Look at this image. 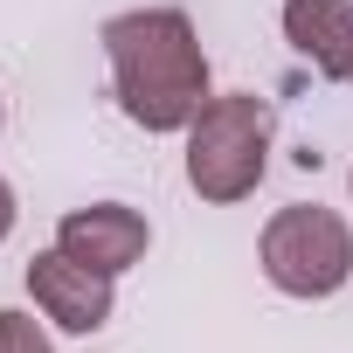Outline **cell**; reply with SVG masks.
<instances>
[{
	"label": "cell",
	"mask_w": 353,
	"mask_h": 353,
	"mask_svg": "<svg viewBox=\"0 0 353 353\" xmlns=\"http://www.w3.org/2000/svg\"><path fill=\"white\" fill-rule=\"evenodd\" d=\"M188 139V188L208 201V208H236L263 188L270 173V139H277V118L256 90H222L201 104V118L181 132Z\"/></svg>",
	"instance_id": "2"
},
{
	"label": "cell",
	"mask_w": 353,
	"mask_h": 353,
	"mask_svg": "<svg viewBox=\"0 0 353 353\" xmlns=\"http://www.w3.org/2000/svg\"><path fill=\"white\" fill-rule=\"evenodd\" d=\"M28 298L56 332H104L111 312H118V277H104V270H90V263H77L70 250L49 243V250L28 256Z\"/></svg>",
	"instance_id": "4"
},
{
	"label": "cell",
	"mask_w": 353,
	"mask_h": 353,
	"mask_svg": "<svg viewBox=\"0 0 353 353\" xmlns=\"http://www.w3.org/2000/svg\"><path fill=\"white\" fill-rule=\"evenodd\" d=\"M14 222H21V201H14V181L0 173V243L14 236Z\"/></svg>",
	"instance_id": "8"
},
{
	"label": "cell",
	"mask_w": 353,
	"mask_h": 353,
	"mask_svg": "<svg viewBox=\"0 0 353 353\" xmlns=\"http://www.w3.org/2000/svg\"><path fill=\"white\" fill-rule=\"evenodd\" d=\"M0 353H56V339L42 332V319H28V312H0Z\"/></svg>",
	"instance_id": "7"
},
{
	"label": "cell",
	"mask_w": 353,
	"mask_h": 353,
	"mask_svg": "<svg viewBox=\"0 0 353 353\" xmlns=\"http://www.w3.org/2000/svg\"><path fill=\"white\" fill-rule=\"evenodd\" d=\"M346 90H353V70H346Z\"/></svg>",
	"instance_id": "10"
},
{
	"label": "cell",
	"mask_w": 353,
	"mask_h": 353,
	"mask_svg": "<svg viewBox=\"0 0 353 353\" xmlns=\"http://www.w3.org/2000/svg\"><path fill=\"white\" fill-rule=\"evenodd\" d=\"M346 188H353V173H346Z\"/></svg>",
	"instance_id": "11"
},
{
	"label": "cell",
	"mask_w": 353,
	"mask_h": 353,
	"mask_svg": "<svg viewBox=\"0 0 353 353\" xmlns=\"http://www.w3.org/2000/svg\"><path fill=\"white\" fill-rule=\"evenodd\" d=\"M284 42L298 63H312V77L346 83L353 70V0H284Z\"/></svg>",
	"instance_id": "6"
},
{
	"label": "cell",
	"mask_w": 353,
	"mask_h": 353,
	"mask_svg": "<svg viewBox=\"0 0 353 353\" xmlns=\"http://www.w3.org/2000/svg\"><path fill=\"white\" fill-rule=\"evenodd\" d=\"M0 125H8V104H0Z\"/></svg>",
	"instance_id": "9"
},
{
	"label": "cell",
	"mask_w": 353,
	"mask_h": 353,
	"mask_svg": "<svg viewBox=\"0 0 353 353\" xmlns=\"http://www.w3.org/2000/svg\"><path fill=\"white\" fill-rule=\"evenodd\" d=\"M56 250H70L77 263L104 270V277H125L132 263H145L152 250V222L125 201H90V208H70L56 222Z\"/></svg>",
	"instance_id": "5"
},
{
	"label": "cell",
	"mask_w": 353,
	"mask_h": 353,
	"mask_svg": "<svg viewBox=\"0 0 353 353\" xmlns=\"http://www.w3.org/2000/svg\"><path fill=\"white\" fill-rule=\"evenodd\" d=\"M256 263L263 277L284 291V298H332L353 284V222L339 208H319V201H291L263 222L256 236Z\"/></svg>",
	"instance_id": "3"
},
{
	"label": "cell",
	"mask_w": 353,
	"mask_h": 353,
	"mask_svg": "<svg viewBox=\"0 0 353 353\" xmlns=\"http://www.w3.org/2000/svg\"><path fill=\"white\" fill-rule=\"evenodd\" d=\"M104 63H111V97L118 111L166 139V132H188L201 118V104L215 97L208 77V49L188 8H125L104 21Z\"/></svg>",
	"instance_id": "1"
}]
</instances>
